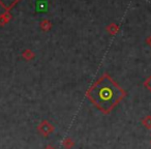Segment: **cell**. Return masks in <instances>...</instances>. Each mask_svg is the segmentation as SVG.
<instances>
[{
	"instance_id": "obj_3",
	"label": "cell",
	"mask_w": 151,
	"mask_h": 149,
	"mask_svg": "<svg viewBox=\"0 0 151 149\" xmlns=\"http://www.w3.org/2000/svg\"><path fill=\"white\" fill-rule=\"evenodd\" d=\"M20 0H0V5L5 9V12H11V9L19 2Z\"/></svg>"
},
{
	"instance_id": "obj_9",
	"label": "cell",
	"mask_w": 151,
	"mask_h": 149,
	"mask_svg": "<svg viewBox=\"0 0 151 149\" xmlns=\"http://www.w3.org/2000/svg\"><path fill=\"white\" fill-rule=\"evenodd\" d=\"M63 146H64L66 149L71 148V147L73 146V141L71 140L70 138H67V139H65V140H64V142H63Z\"/></svg>"
},
{
	"instance_id": "obj_10",
	"label": "cell",
	"mask_w": 151,
	"mask_h": 149,
	"mask_svg": "<svg viewBox=\"0 0 151 149\" xmlns=\"http://www.w3.org/2000/svg\"><path fill=\"white\" fill-rule=\"evenodd\" d=\"M144 86L146 87L147 89H148L149 91L151 92V76H149L148 78L145 80V82H144Z\"/></svg>"
},
{
	"instance_id": "obj_6",
	"label": "cell",
	"mask_w": 151,
	"mask_h": 149,
	"mask_svg": "<svg viewBox=\"0 0 151 149\" xmlns=\"http://www.w3.org/2000/svg\"><path fill=\"white\" fill-rule=\"evenodd\" d=\"M22 57H23L25 60H32V59L35 57V54H34L33 51H31L30 49H26V50L22 53Z\"/></svg>"
},
{
	"instance_id": "obj_1",
	"label": "cell",
	"mask_w": 151,
	"mask_h": 149,
	"mask_svg": "<svg viewBox=\"0 0 151 149\" xmlns=\"http://www.w3.org/2000/svg\"><path fill=\"white\" fill-rule=\"evenodd\" d=\"M125 95V90L108 73L99 77L86 91L87 99L104 114H109Z\"/></svg>"
},
{
	"instance_id": "obj_5",
	"label": "cell",
	"mask_w": 151,
	"mask_h": 149,
	"mask_svg": "<svg viewBox=\"0 0 151 149\" xmlns=\"http://www.w3.org/2000/svg\"><path fill=\"white\" fill-rule=\"evenodd\" d=\"M106 30L108 31V33L112 34V35H115V34L119 31V26H118L117 24H115V23H111V24H109V25L107 26Z\"/></svg>"
},
{
	"instance_id": "obj_7",
	"label": "cell",
	"mask_w": 151,
	"mask_h": 149,
	"mask_svg": "<svg viewBox=\"0 0 151 149\" xmlns=\"http://www.w3.org/2000/svg\"><path fill=\"white\" fill-rule=\"evenodd\" d=\"M40 28H42V31H49V30H51V28H52L53 25H52V23L49 21V20L45 19V20H42V21L40 22Z\"/></svg>"
},
{
	"instance_id": "obj_4",
	"label": "cell",
	"mask_w": 151,
	"mask_h": 149,
	"mask_svg": "<svg viewBox=\"0 0 151 149\" xmlns=\"http://www.w3.org/2000/svg\"><path fill=\"white\" fill-rule=\"evenodd\" d=\"M12 14L11 12H4L0 15V26H4L12 20Z\"/></svg>"
},
{
	"instance_id": "obj_11",
	"label": "cell",
	"mask_w": 151,
	"mask_h": 149,
	"mask_svg": "<svg viewBox=\"0 0 151 149\" xmlns=\"http://www.w3.org/2000/svg\"><path fill=\"white\" fill-rule=\"evenodd\" d=\"M146 44L151 47V35H149L148 37L146 38Z\"/></svg>"
},
{
	"instance_id": "obj_2",
	"label": "cell",
	"mask_w": 151,
	"mask_h": 149,
	"mask_svg": "<svg viewBox=\"0 0 151 149\" xmlns=\"http://www.w3.org/2000/svg\"><path fill=\"white\" fill-rule=\"evenodd\" d=\"M37 130L40 132V134L44 137H48L49 135H51L54 132V126L47 120H44L42 123H40V125L37 126Z\"/></svg>"
},
{
	"instance_id": "obj_12",
	"label": "cell",
	"mask_w": 151,
	"mask_h": 149,
	"mask_svg": "<svg viewBox=\"0 0 151 149\" xmlns=\"http://www.w3.org/2000/svg\"><path fill=\"white\" fill-rule=\"evenodd\" d=\"M45 149H55V148H54L53 146H51V145H48V146H47Z\"/></svg>"
},
{
	"instance_id": "obj_8",
	"label": "cell",
	"mask_w": 151,
	"mask_h": 149,
	"mask_svg": "<svg viewBox=\"0 0 151 149\" xmlns=\"http://www.w3.org/2000/svg\"><path fill=\"white\" fill-rule=\"evenodd\" d=\"M142 123L146 128H151V116L150 115L146 116V117L142 120Z\"/></svg>"
}]
</instances>
